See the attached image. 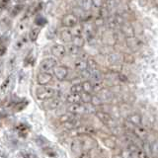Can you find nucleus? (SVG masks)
<instances>
[{
	"label": "nucleus",
	"instance_id": "5",
	"mask_svg": "<svg viewBox=\"0 0 158 158\" xmlns=\"http://www.w3.org/2000/svg\"><path fill=\"white\" fill-rule=\"evenodd\" d=\"M80 139L82 142V150L89 151L96 149L98 144H97V140L94 139L92 135H82L80 136Z\"/></svg>",
	"mask_w": 158,
	"mask_h": 158
},
{
	"label": "nucleus",
	"instance_id": "24",
	"mask_svg": "<svg viewBox=\"0 0 158 158\" xmlns=\"http://www.w3.org/2000/svg\"><path fill=\"white\" fill-rule=\"evenodd\" d=\"M102 141L104 143V145L108 147L109 149L114 150L117 148V142H116V140H114L112 137H103Z\"/></svg>",
	"mask_w": 158,
	"mask_h": 158
},
{
	"label": "nucleus",
	"instance_id": "23",
	"mask_svg": "<svg viewBox=\"0 0 158 158\" xmlns=\"http://www.w3.org/2000/svg\"><path fill=\"white\" fill-rule=\"evenodd\" d=\"M66 102L69 103V104L81 102L80 101V94L74 93V92H69L66 95Z\"/></svg>",
	"mask_w": 158,
	"mask_h": 158
},
{
	"label": "nucleus",
	"instance_id": "2",
	"mask_svg": "<svg viewBox=\"0 0 158 158\" xmlns=\"http://www.w3.org/2000/svg\"><path fill=\"white\" fill-rule=\"evenodd\" d=\"M102 42L109 47H113L118 42V35L115 32V30L107 29L102 34Z\"/></svg>",
	"mask_w": 158,
	"mask_h": 158
},
{
	"label": "nucleus",
	"instance_id": "30",
	"mask_svg": "<svg viewBox=\"0 0 158 158\" xmlns=\"http://www.w3.org/2000/svg\"><path fill=\"white\" fill-rule=\"evenodd\" d=\"M71 43L74 44V46H76L77 48H82L84 47V44H85V39H84L82 36H76V37H73Z\"/></svg>",
	"mask_w": 158,
	"mask_h": 158
},
{
	"label": "nucleus",
	"instance_id": "49",
	"mask_svg": "<svg viewBox=\"0 0 158 158\" xmlns=\"http://www.w3.org/2000/svg\"><path fill=\"white\" fill-rule=\"evenodd\" d=\"M19 2H23V1H25V0H18Z\"/></svg>",
	"mask_w": 158,
	"mask_h": 158
},
{
	"label": "nucleus",
	"instance_id": "28",
	"mask_svg": "<svg viewBox=\"0 0 158 158\" xmlns=\"http://www.w3.org/2000/svg\"><path fill=\"white\" fill-rule=\"evenodd\" d=\"M40 33H41V29L40 28H33L30 30V32H29V39H30V41L31 42H36L37 41V39L39 37V35Z\"/></svg>",
	"mask_w": 158,
	"mask_h": 158
},
{
	"label": "nucleus",
	"instance_id": "42",
	"mask_svg": "<svg viewBox=\"0 0 158 158\" xmlns=\"http://www.w3.org/2000/svg\"><path fill=\"white\" fill-rule=\"evenodd\" d=\"M23 8H24V4H17L12 10V16H16V15H18L23 10Z\"/></svg>",
	"mask_w": 158,
	"mask_h": 158
},
{
	"label": "nucleus",
	"instance_id": "38",
	"mask_svg": "<svg viewBox=\"0 0 158 158\" xmlns=\"http://www.w3.org/2000/svg\"><path fill=\"white\" fill-rule=\"evenodd\" d=\"M47 19L43 17V16H39L37 17L36 19H35V24L37 25V26H40V27H42L44 26V25H46L47 24Z\"/></svg>",
	"mask_w": 158,
	"mask_h": 158
},
{
	"label": "nucleus",
	"instance_id": "9",
	"mask_svg": "<svg viewBox=\"0 0 158 158\" xmlns=\"http://www.w3.org/2000/svg\"><path fill=\"white\" fill-rule=\"evenodd\" d=\"M68 68L65 65H56L53 68V74L58 81L65 80L68 76Z\"/></svg>",
	"mask_w": 158,
	"mask_h": 158
},
{
	"label": "nucleus",
	"instance_id": "13",
	"mask_svg": "<svg viewBox=\"0 0 158 158\" xmlns=\"http://www.w3.org/2000/svg\"><path fill=\"white\" fill-rule=\"evenodd\" d=\"M53 79V75L51 72L42 71L38 73L37 75V82L39 85H48V83H51Z\"/></svg>",
	"mask_w": 158,
	"mask_h": 158
},
{
	"label": "nucleus",
	"instance_id": "39",
	"mask_svg": "<svg viewBox=\"0 0 158 158\" xmlns=\"http://www.w3.org/2000/svg\"><path fill=\"white\" fill-rule=\"evenodd\" d=\"M44 154H46V156H48V157H56V156H57L56 152L54 151L53 149H52V148H49V147L44 148Z\"/></svg>",
	"mask_w": 158,
	"mask_h": 158
},
{
	"label": "nucleus",
	"instance_id": "31",
	"mask_svg": "<svg viewBox=\"0 0 158 158\" xmlns=\"http://www.w3.org/2000/svg\"><path fill=\"white\" fill-rule=\"evenodd\" d=\"M86 63H87V68H88L90 71L98 70V63H97V61H96L94 58L88 57V58H87V60H86Z\"/></svg>",
	"mask_w": 158,
	"mask_h": 158
},
{
	"label": "nucleus",
	"instance_id": "46",
	"mask_svg": "<svg viewBox=\"0 0 158 158\" xmlns=\"http://www.w3.org/2000/svg\"><path fill=\"white\" fill-rule=\"evenodd\" d=\"M19 156L21 157H29V158H33V157H37V155L33 154V153H21V154H19Z\"/></svg>",
	"mask_w": 158,
	"mask_h": 158
},
{
	"label": "nucleus",
	"instance_id": "37",
	"mask_svg": "<svg viewBox=\"0 0 158 158\" xmlns=\"http://www.w3.org/2000/svg\"><path fill=\"white\" fill-rule=\"evenodd\" d=\"M70 92H74V93H79L80 94L81 92H83V89H82V84L81 83H77V84H74L70 87Z\"/></svg>",
	"mask_w": 158,
	"mask_h": 158
},
{
	"label": "nucleus",
	"instance_id": "34",
	"mask_svg": "<svg viewBox=\"0 0 158 158\" xmlns=\"http://www.w3.org/2000/svg\"><path fill=\"white\" fill-rule=\"evenodd\" d=\"M91 98H92L91 93H88V92H81L80 93V101L83 104H90Z\"/></svg>",
	"mask_w": 158,
	"mask_h": 158
},
{
	"label": "nucleus",
	"instance_id": "6",
	"mask_svg": "<svg viewBox=\"0 0 158 158\" xmlns=\"http://www.w3.org/2000/svg\"><path fill=\"white\" fill-rule=\"evenodd\" d=\"M79 23V18L74 13H67L61 19V25L64 28H72Z\"/></svg>",
	"mask_w": 158,
	"mask_h": 158
},
{
	"label": "nucleus",
	"instance_id": "45",
	"mask_svg": "<svg viewBox=\"0 0 158 158\" xmlns=\"http://www.w3.org/2000/svg\"><path fill=\"white\" fill-rule=\"evenodd\" d=\"M10 0H0V10H3L6 8Z\"/></svg>",
	"mask_w": 158,
	"mask_h": 158
},
{
	"label": "nucleus",
	"instance_id": "7",
	"mask_svg": "<svg viewBox=\"0 0 158 158\" xmlns=\"http://www.w3.org/2000/svg\"><path fill=\"white\" fill-rule=\"evenodd\" d=\"M57 65V60L53 57H48L44 58L41 61L40 64V70L41 71H46V72H51L53 70V68Z\"/></svg>",
	"mask_w": 158,
	"mask_h": 158
},
{
	"label": "nucleus",
	"instance_id": "32",
	"mask_svg": "<svg viewBox=\"0 0 158 158\" xmlns=\"http://www.w3.org/2000/svg\"><path fill=\"white\" fill-rule=\"evenodd\" d=\"M71 30V33L73 35V37H76V36H82L83 34V26L80 24H76L75 26H73L72 28H70Z\"/></svg>",
	"mask_w": 158,
	"mask_h": 158
},
{
	"label": "nucleus",
	"instance_id": "12",
	"mask_svg": "<svg viewBox=\"0 0 158 158\" xmlns=\"http://www.w3.org/2000/svg\"><path fill=\"white\" fill-rule=\"evenodd\" d=\"M83 33L85 35V41L90 43L94 41V39L96 37V26L92 24H87L85 27H83Z\"/></svg>",
	"mask_w": 158,
	"mask_h": 158
},
{
	"label": "nucleus",
	"instance_id": "27",
	"mask_svg": "<svg viewBox=\"0 0 158 158\" xmlns=\"http://www.w3.org/2000/svg\"><path fill=\"white\" fill-rule=\"evenodd\" d=\"M59 105H60V100L58 98H51L48 100V109L49 110H53V109H56Z\"/></svg>",
	"mask_w": 158,
	"mask_h": 158
},
{
	"label": "nucleus",
	"instance_id": "20",
	"mask_svg": "<svg viewBox=\"0 0 158 158\" xmlns=\"http://www.w3.org/2000/svg\"><path fill=\"white\" fill-rule=\"evenodd\" d=\"M120 61H122V56L118 53L113 52L107 56V62L112 66L118 65V64H120Z\"/></svg>",
	"mask_w": 158,
	"mask_h": 158
},
{
	"label": "nucleus",
	"instance_id": "41",
	"mask_svg": "<svg viewBox=\"0 0 158 158\" xmlns=\"http://www.w3.org/2000/svg\"><path fill=\"white\" fill-rule=\"evenodd\" d=\"M104 1L105 0H91L92 2V8L100 9L104 6Z\"/></svg>",
	"mask_w": 158,
	"mask_h": 158
},
{
	"label": "nucleus",
	"instance_id": "25",
	"mask_svg": "<svg viewBox=\"0 0 158 158\" xmlns=\"http://www.w3.org/2000/svg\"><path fill=\"white\" fill-rule=\"evenodd\" d=\"M75 1L79 4V6H80L81 9H83L84 11L88 12L92 9L91 0H75Z\"/></svg>",
	"mask_w": 158,
	"mask_h": 158
},
{
	"label": "nucleus",
	"instance_id": "33",
	"mask_svg": "<svg viewBox=\"0 0 158 158\" xmlns=\"http://www.w3.org/2000/svg\"><path fill=\"white\" fill-rule=\"evenodd\" d=\"M81 51V48H77L76 46H74V44H69V46L66 48V52L69 53V54H71V56H78L79 52H80Z\"/></svg>",
	"mask_w": 158,
	"mask_h": 158
},
{
	"label": "nucleus",
	"instance_id": "22",
	"mask_svg": "<svg viewBox=\"0 0 158 158\" xmlns=\"http://www.w3.org/2000/svg\"><path fill=\"white\" fill-rule=\"evenodd\" d=\"M74 68L76 69L78 72H82L84 71L85 69H87V63H86V60H84V59H81V58H77L75 61H74Z\"/></svg>",
	"mask_w": 158,
	"mask_h": 158
},
{
	"label": "nucleus",
	"instance_id": "4",
	"mask_svg": "<svg viewBox=\"0 0 158 158\" xmlns=\"http://www.w3.org/2000/svg\"><path fill=\"white\" fill-rule=\"evenodd\" d=\"M95 116L97 117V118L101 123H103L104 125H106L108 127H116V121L110 114L104 111H96L95 112Z\"/></svg>",
	"mask_w": 158,
	"mask_h": 158
},
{
	"label": "nucleus",
	"instance_id": "40",
	"mask_svg": "<svg viewBox=\"0 0 158 158\" xmlns=\"http://www.w3.org/2000/svg\"><path fill=\"white\" fill-rule=\"evenodd\" d=\"M10 81H11V77H7L6 79H5L4 82L1 84V86H0V90H1V92H5L9 88Z\"/></svg>",
	"mask_w": 158,
	"mask_h": 158
},
{
	"label": "nucleus",
	"instance_id": "15",
	"mask_svg": "<svg viewBox=\"0 0 158 158\" xmlns=\"http://www.w3.org/2000/svg\"><path fill=\"white\" fill-rule=\"evenodd\" d=\"M121 33L125 36L126 38H131L133 36H135V27L132 26L131 23H126L123 22L121 26H120Z\"/></svg>",
	"mask_w": 158,
	"mask_h": 158
},
{
	"label": "nucleus",
	"instance_id": "18",
	"mask_svg": "<svg viewBox=\"0 0 158 158\" xmlns=\"http://www.w3.org/2000/svg\"><path fill=\"white\" fill-rule=\"evenodd\" d=\"M132 131L135 133L136 136H138L143 141H144L145 139H147V137H148V131H147L146 128L144 127H142L141 125L140 126H135V127H133Z\"/></svg>",
	"mask_w": 158,
	"mask_h": 158
},
{
	"label": "nucleus",
	"instance_id": "17",
	"mask_svg": "<svg viewBox=\"0 0 158 158\" xmlns=\"http://www.w3.org/2000/svg\"><path fill=\"white\" fill-rule=\"evenodd\" d=\"M70 149L75 154H79L82 151V142L80 137H74L70 142Z\"/></svg>",
	"mask_w": 158,
	"mask_h": 158
},
{
	"label": "nucleus",
	"instance_id": "8",
	"mask_svg": "<svg viewBox=\"0 0 158 158\" xmlns=\"http://www.w3.org/2000/svg\"><path fill=\"white\" fill-rule=\"evenodd\" d=\"M67 112L73 114V115H82L87 112V108L84 104H81V102L72 103L69 104V106L67 107Z\"/></svg>",
	"mask_w": 158,
	"mask_h": 158
},
{
	"label": "nucleus",
	"instance_id": "3",
	"mask_svg": "<svg viewBox=\"0 0 158 158\" xmlns=\"http://www.w3.org/2000/svg\"><path fill=\"white\" fill-rule=\"evenodd\" d=\"M125 22L123 18L121 15H109L106 18V25H107V29H111V30H116L118 28H120L121 25Z\"/></svg>",
	"mask_w": 158,
	"mask_h": 158
},
{
	"label": "nucleus",
	"instance_id": "47",
	"mask_svg": "<svg viewBox=\"0 0 158 158\" xmlns=\"http://www.w3.org/2000/svg\"><path fill=\"white\" fill-rule=\"evenodd\" d=\"M118 79H120L122 82H127V76L123 75V74H122V73L118 74Z\"/></svg>",
	"mask_w": 158,
	"mask_h": 158
},
{
	"label": "nucleus",
	"instance_id": "36",
	"mask_svg": "<svg viewBox=\"0 0 158 158\" xmlns=\"http://www.w3.org/2000/svg\"><path fill=\"white\" fill-rule=\"evenodd\" d=\"M103 103L104 102H103L102 99L100 98V96H97V95L92 96L90 104H92L93 106H95V107H97V106H102Z\"/></svg>",
	"mask_w": 158,
	"mask_h": 158
},
{
	"label": "nucleus",
	"instance_id": "14",
	"mask_svg": "<svg viewBox=\"0 0 158 158\" xmlns=\"http://www.w3.org/2000/svg\"><path fill=\"white\" fill-rule=\"evenodd\" d=\"M52 53L53 56H56V58H63L66 56V48L60 44H56L52 47Z\"/></svg>",
	"mask_w": 158,
	"mask_h": 158
},
{
	"label": "nucleus",
	"instance_id": "29",
	"mask_svg": "<svg viewBox=\"0 0 158 158\" xmlns=\"http://www.w3.org/2000/svg\"><path fill=\"white\" fill-rule=\"evenodd\" d=\"M16 131H18V133L23 137H26L28 132H29V127L24 125V123H19V125L16 127Z\"/></svg>",
	"mask_w": 158,
	"mask_h": 158
},
{
	"label": "nucleus",
	"instance_id": "16",
	"mask_svg": "<svg viewBox=\"0 0 158 158\" xmlns=\"http://www.w3.org/2000/svg\"><path fill=\"white\" fill-rule=\"evenodd\" d=\"M59 39L63 43H71L73 39V35L71 33L70 28H64L59 32Z\"/></svg>",
	"mask_w": 158,
	"mask_h": 158
},
{
	"label": "nucleus",
	"instance_id": "44",
	"mask_svg": "<svg viewBox=\"0 0 158 158\" xmlns=\"http://www.w3.org/2000/svg\"><path fill=\"white\" fill-rule=\"evenodd\" d=\"M26 106H27V103H18V104L15 105L14 110L17 111V112H20V111H22Z\"/></svg>",
	"mask_w": 158,
	"mask_h": 158
},
{
	"label": "nucleus",
	"instance_id": "10",
	"mask_svg": "<svg viewBox=\"0 0 158 158\" xmlns=\"http://www.w3.org/2000/svg\"><path fill=\"white\" fill-rule=\"evenodd\" d=\"M76 132L78 135H96L98 133V131L95 127H93L91 125H84L79 127H76Z\"/></svg>",
	"mask_w": 158,
	"mask_h": 158
},
{
	"label": "nucleus",
	"instance_id": "43",
	"mask_svg": "<svg viewBox=\"0 0 158 158\" xmlns=\"http://www.w3.org/2000/svg\"><path fill=\"white\" fill-rule=\"evenodd\" d=\"M105 1H106V8L108 10L114 9L116 7V5H117L116 0H105Z\"/></svg>",
	"mask_w": 158,
	"mask_h": 158
},
{
	"label": "nucleus",
	"instance_id": "1",
	"mask_svg": "<svg viewBox=\"0 0 158 158\" xmlns=\"http://www.w3.org/2000/svg\"><path fill=\"white\" fill-rule=\"evenodd\" d=\"M56 96V90L47 85H39L36 89V97L40 102H46L48 99Z\"/></svg>",
	"mask_w": 158,
	"mask_h": 158
},
{
	"label": "nucleus",
	"instance_id": "26",
	"mask_svg": "<svg viewBox=\"0 0 158 158\" xmlns=\"http://www.w3.org/2000/svg\"><path fill=\"white\" fill-rule=\"evenodd\" d=\"M122 61L125 64H128V65H131V64H133L135 62V56H132V54L125 52V53H123V56H122Z\"/></svg>",
	"mask_w": 158,
	"mask_h": 158
},
{
	"label": "nucleus",
	"instance_id": "48",
	"mask_svg": "<svg viewBox=\"0 0 158 158\" xmlns=\"http://www.w3.org/2000/svg\"><path fill=\"white\" fill-rule=\"evenodd\" d=\"M5 52H6V47L5 46H0V56H3Z\"/></svg>",
	"mask_w": 158,
	"mask_h": 158
},
{
	"label": "nucleus",
	"instance_id": "19",
	"mask_svg": "<svg viewBox=\"0 0 158 158\" xmlns=\"http://www.w3.org/2000/svg\"><path fill=\"white\" fill-rule=\"evenodd\" d=\"M127 121L130 122L133 126L142 125V117L138 113H132L131 115H128L127 118Z\"/></svg>",
	"mask_w": 158,
	"mask_h": 158
},
{
	"label": "nucleus",
	"instance_id": "11",
	"mask_svg": "<svg viewBox=\"0 0 158 158\" xmlns=\"http://www.w3.org/2000/svg\"><path fill=\"white\" fill-rule=\"evenodd\" d=\"M126 43L127 48H130L132 51H138L143 46V42L140 39L136 38L135 36H133L131 38H126Z\"/></svg>",
	"mask_w": 158,
	"mask_h": 158
},
{
	"label": "nucleus",
	"instance_id": "35",
	"mask_svg": "<svg viewBox=\"0 0 158 158\" xmlns=\"http://www.w3.org/2000/svg\"><path fill=\"white\" fill-rule=\"evenodd\" d=\"M81 84H82L83 92H88V93H91L92 92V81H90V80H85V81H83Z\"/></svg>",
	"mask_w": 158,
	"mask_h": 158
},
{
	"label": "nucleus",
	"instance_id": "21",
	"mask_svg": "<svg viewBox=\"0 0 158 158\" xmlns=\"http://www.w3.org/2000/svg\"><path fill=\"white\" fill-rule=\"evenodd\" d=\"M103 89H105V82L103 79H99V80H94L92 82V92L94 93H100Z\"/></svg>",
	"mask_w": 158,
	"mask_h": 158
}]
</instances>
